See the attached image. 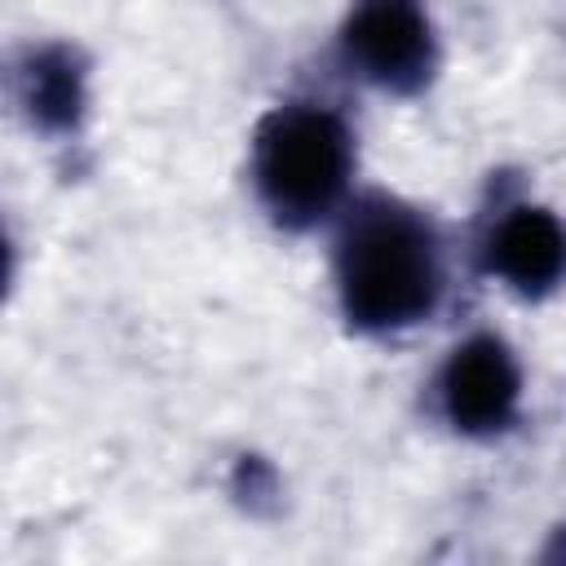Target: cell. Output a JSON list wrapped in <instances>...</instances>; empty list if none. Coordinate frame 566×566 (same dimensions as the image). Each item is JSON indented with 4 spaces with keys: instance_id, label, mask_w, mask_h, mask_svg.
Listing matches in <instances>:
<instances>
[{
    "instance_id": "1",
    "label": "cell",
    "mask_w": 566,
    "mask_h": 566,
    "mask_svg": "<svg viewBox=\"0 0 566 566\" xmlns=\"http://www.w3.org/2000/svg\"><path fill=\"white\" fill-rule=\"evenodd\" d=\"M336 270L345 314L371 332L424 318L442 287L429 226L385 199H371L349 217Z\"/></svg>"
},
{
    "instance_id": "2",
    "label": "cell",
    "mask_w": 566,
    "mask_h": 566,
    "mask_svg": "<svg viewBox=\"0 0 566 566\" xmlns=\"http://www.w3.org/2000/svg\"><path fill=\"white\" fill-rule=\"evenodd\" d=\"M349 177V133L332 111L283 106L256 133V186L287 226H310L340 199Z\"/></svg>"
},
{
    "instance_id": "3",
    "label": "cell",
    "mask_w": 566,
    "mask_h": 566,
    "mask_svg": "<svg viewBox=\"0 0 566 566\" xmlns=\"http://www.w3.org/2000/svg\"><path fill=\"white\" fill-rule=\"evenodd\" d=\"M345 53L367 80L385 88H420L433 66V40L420 0H358L345 22Z\"/></svg>"
},
{
    "instance_id": "4",
    "label": "cell",
    "mask_w": 566,
    "mask_h": 566,
    "mask_svg": "<svg viewBox=\"0 0 566 566\" xmlns=\"http://www.w3.org/2000/svg\"><path fill=\"white\" fill-rule=\"evenodd\" d=\"M442 402L451 424L464 433L504 429L517 407V367L509 349L491 336L464 340L442 371Z\"/></svg>"
},
{
    "instance_id": "5",
    "label": "cell",
    "mask_w": 566,
    "mask_h": 566,
    "mask_svg": "<svg viewBox=\"0 0 566 566\" xmlns=\"http://www.w3.org/2000/svg\"><path fill=\"white\" fill-rule=\"evenodd\" d=\"M491 270L522 292H548L566 270V230L539 208L509 212L491 234Z\"/></svg>"
},
{
    "instance_id": "6",
    "label": "cell",
    "mask_w": 566,
    "mask_h": 566,
    "mask_svg": "<svg viewBox=\"0 0 566 566\" xmlns=\"http://www.w3.org/2000/svg\"><path fill=\"white\" fill-rule=\"evenodd\" d=\"M27 97L31 111L44 124H71L80 111V75L62 53H44L27 71Z\"/></svg>"
}]
</instances>
